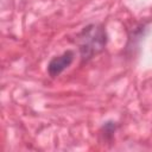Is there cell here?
<instances>
[{"instance_id": "1", "label": "cell", "mask_w": 152, "mask_h": 152, "mask_svg": "<svg viewBox=\"0 0 152 152\" xmlns=\"http://www.w3.org/2000/svg\"><path fill=\"white\" fill-rule=\"evenodd\" d=\"M107 42L108 36L102 24L91 23L84 26L76 34L75 39L82 63H87L96 55L101 53L106 49Z\"/></svg>"}, {"instance_id": "2", "label": "cell", "mask_w": 152, "mask_h": 152, "mask_svg": "<svg viewBox=\"0 0 152 152\" xmlns=\"http://www.w3.org/2000/svg\"><path fill=\"white\" fill-rule=\"evenodd\" d=\"M74 58H75V52L72 50H66L63 53L51 58L46 68L49 76L52 78L59 76L65 69L70 66V64L74 62Z\"/></svg>"}, {"instance_id": "3", "label": "cell", "mask_w": 152, "mask_h": 152, "mask_svg": "<svg viewBox=\"0 0 152 152\" xmlns=\"http://www.w3.org/2000/svg\"><path fill=\"white\" fill-rule=\"evenodd\" d=\"M118 129V124L113 120H108L106 122H103L102 127L100 128V135L102 138V141L106 142H110L114 138V134Z\"/></svg>"}]
</instances>
